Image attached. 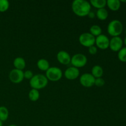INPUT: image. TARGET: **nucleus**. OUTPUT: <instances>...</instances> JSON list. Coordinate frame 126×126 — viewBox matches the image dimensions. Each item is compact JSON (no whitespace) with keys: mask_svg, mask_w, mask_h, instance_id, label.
<instances>
[{"mask_svg":"<svg viewBox=\"0 0 126 126\" xmlns=\"http://www.w3.org/2000/svg\"><path fill=\"white\" fill-rule=\"evenodd\" d=\"M123 43H124V44H125L126 46V38H124V41H123Z\"/></svg>","mask_w":126,"mask_h":126,"instance_id":"nucleus-28","label":"nucleus"},{"mask_svg":"<svg viewBox=\"0 0 126 126\" xmlns=\"http://www.w3.org/2000/svg\"><path fill=\"white\" fill-rule=\"evenodd\" d=\"M123 40L119 36L113 37L110 40L109 47L113 52H119L123 48Z\"/></svg>","mask_w":126,"mask_h":126,"instance_id":"nucleus-10","label":"nucleus"},{"mask_svg":"<svg viewBox=\"0 0 126 126\" xmlns=\"http://www.w3.org/2000/svg\"><path fill=\"white\" fill-rule=\"evenodd\" d=\"M108 34L113 37L119 36L123 32V25L118 20L111 21L107 27Z\"/></svg>","mask_w":126,"mask_h":126,"instance_id":"nucleus-3","label":"nucleus"},{"mask_svg":"<svg viewBox=\"0 0 126 126\" xmlns=\"http://www.w3.org/2000/svg\"><path fill=\"white\" fill-rule=\"evenodd\" d=\"M13 65L14 66L15 69H17L19 70H23L26 66L25 60L23 58L18 57L16 58L14 60Z\"/></svg>","mask_w":126,"mask_h":126,"instance_id":"nucleus-13","label":"nucleus"},{"mask_svg":"<svg viewBox=\"0 0 126 126\" xmlns=\"http://www.w3.org/2000/svg\"><path fill=\"white\" fill-rule=\"evenodd\" d=\"M9 2L7 0H0V12H4L8 10Z\"/></svg>","mask_w":126,"mask_h":126,"instance_id":"nucleus-23","label":"nucleus"},{"mask_svg":"<svg viewBox=\"0 0 126 126\" xmlns=\"http://www.w3.org/2000/svg\"><path fill=\"white\" fill-rule=\"evenodd\" d=\"M9 110L6 107H0V121H5L8 119Z\"/></svg>","mask_w":126,"mask_h":126,"instance_id":"nucleus-21","label":"nucleus"},{"mask_svg":"<svg viewBox=\"0 0 126 126\" xmlns=\"http://www.w3.org/2000/svg\"><path fill=\"white\" fill-rule=\"evenodd\" d=\"M9 126H17L14 125V124H11V125H9Z\"/></svg>","mask_w":126,"mask_h":126,"instance_id":"nucleus-30","label":"nucleus"},{"mask_svg":"<svg viewBox=\"0 0 126 126\" xmlns=\"http://www.w3.org/2000/svg\"><path fill=\"white\" fill-rule=\"evenodd\" d=\"M102 30L100 26L97 25H94L90 28V33L94 37H97L102 34Z\"/></svg>","mask_w":126,"mask_h":126,"instance_id":"nucleus-20","label":"nucleus"},{"mask_svg":"<svg viewBox=\"0 0 126 126\" xmlns=\"http://www.w3.org/2000/svg\"><path fill=\"white\" fill-rule=\"evenodd\" d=\"M23 76H24L25 79L30 80L33 78V76H34V75H33V73L31 70H27L25 72H23Z\"/></svg>","mask_w":126,"mask_h":126,"instance_id":"nucleus-25","label":"nucleus"},{"mask_svg":"<svg viewBox=\"0 0 126 126\" xmlns=\"http://www.w3.org/2000/svg\"><path fill=\"white\" fill-rule=\"evenodd\" d=\"M39 97H40V94H39V91L34 89H31L29 92V94H28L29 99L32 102H36L37 100H39Z\"/></svg>","mask_w":126,"mask_h":126,"instance_id":"nucleus-19","label":"nucleus"},{"mask_svg":"<svg viewBox=\"0 0 126 126\" xmlns=\"http://www.w3.org/2000/svg\"><path fill=\"white\" fill-rule=\"evenodd\" d=\"M48 84V79L46 76L41 74L34 75L30 80V85L32 89L40 90L45 88Z\"/></svg>","mask_w":126,"mask_h":126,"instance_id":"nucleus-2","label":"nucleus"},{"mask_svg":"<svg viewBox=\"0 0 126 126\" xmlns=\"http://www.w3.org/2000/svg\"><path fill=\"white\" fill-rule=\"evenodd\" d=\"M88 16L89 17V18H94L95 17V14H94V12H90L89 13V14H88Z\"/></svg>","mask_w":126,"mask_h":126,"instance_id":"nucleus-27","label":"nucleus"},{"mask_svg":"<svg viewBox=\"0 0 126 126\" xmlns=\"http://www.w3.org/2000/svg\"><path fill=\"white\" fill-rule=\"evenodd\" d=\"M118 57L122 62H126V47H123L118 52Z\"/></svg>","mask_w":126,"mask_h":126,"instance_id":"nucleus-22","label":"nucleus"},{"mask_svg":"<svg viewBox=\"0 0 126 126\" xmlns=\"http://www.w3.org/2000/svg\"><path fill=\"white\" fill-rule=\"evenodd\" d=\"M97 47L102 50H105L109 47L110 39L105 34H100L95 38V43Z\"/></svg>","mask_w":126,"mask_h":126,"instance_id":"nucleus-9","label":"nucleus"},{"mask_svg":"<svg viewBox=\"0 0 126 126\" xmlns=\"http://www.w3.org/2000/svg\"><path fill=\"white\" fill-rule=\"evenodd\" d=\"M95 78L91 73H84L80 77L79 82L85 87H91L94 85Z\"/></svg>","mask_w":126,"mask_h":126,"instance_id":"nucleus-8","label":"nucleus"},{"mask_svg":"<svg viewBox=\"0 0 126 126\" xmlns=\"http://www.w3.org/2000/svg\"><path fill=\"white\" fill-rule=\"evenodd\" d=\"M107 6L112 11H117L121 7V2L119 0H108Z\"/></svg>","mask_w":126,"mask_h":126,"instance_id":"nucleus-14","label":"nucleus"},{"mask_svg":"<svg viewBox=\"0 0 126 126\" xmlns=\"http://www.w3.org/2000/svg\"><path fill=\"white\" fill-rule=\"evenodd\" d=\"M0 126H2V122L0 121Z\"/></svg>","mask_w":126,"mask_h":126,"instance_id":"nucleus-29","label":"nucleus"},{"mask_svg":"<svg viewBox=\"0 0 126 126\" xmlns=\"http://www.w3.org/2000/svg\"><path fill=\"white\" fill-rule=\"evenodd\" d=\"M73 12L78 17H86L91 12V5L85 0H75L71 5Z\"/></svg>","mask_w":126,"mask_h":126,"instance_id":"nucleus-1","label":"nucleus"},{"mask_svg":"<svg viewBox=\"0 0 126 126\" xmlns=\"http://www.w3.org/2000/svg\"><path fill=\"white\" fill-rule=\"evenodd\" d=\"M37 66L41 71H46L50 68V65L46 59H41L37 62Z\"/></svg>","mask_w":126,"mask_h":126,"instance_id":"nucleus-16","label":"nucleus"},{"mask_svg":"<svg viewBox=\"0 0 126 126\" xmlns=\"http://www.w3.org/2000/svg\"><path fill=\"white\" fill-rule=\"evenodd\" d=\"M71 59V57H70V54L67 52L64 51V50L59 51L57 55V59L58 62L64 65H68L69 63H70Z\"/></svg>","mask_w":126,"mask_h":126,"instance_id":"nucleus-12","label":"nucleus"},{"mask_svg":"<svg viewBox=\"0 0 126 126\" xmlns=\"http://www.w3.org/2000/svg\"><path fill=\"white\" fill-rule=\"evenodd\" d=\"M9 78L10 81L14 84L20 83L24 79L23 71L17 69H13L10 71L9 74Z\"/></svg>","mask_w":126,"mask_h":126,"instance_id":"nucleus-7","label":"nucleus"},{"mask_svg":"<svg viewBox=\"0 0 126 126\" xmlns=\"http://www.w3.org/2000/svg\"><path fill=\"white\" fill-rule=\"evenodd\" d=\"M79 70L78 68L74 66H70L68 68L64 73L65 77L68 80H75L79 76Z\"/></svg>","mask_w":126,"mask_h":126,"instance_id":"nucleus-11","label":"nucleus"},{"mask_svg":"<svg viewBox=\"0 0 126 126\" xmlns=\"http://www.w3.org/2000/svg\"><path fill=\"white\" fill-rule=\"evenodd\" d=\"M91 74L95 78H102L103 75V69L99 65H95L92 67L91 70Z\"/></svg>","mask_w":126,"mask_h":126,"instance_id":"nucleus-15","label":"nucleus"},{"mask_svg":"<svg viewBox=\"0 0 126 126\" xmlns=\"http://www.w3.org/2000/svg\"><path fill=\"white\" fill-rule=\"evenodd\" d=\"M121 2H126V1H120Z\"/></svg>","mask_w":126,"mask_h":126,"instance_id":"nucleus-31","label":"nucleus"},{"mask_svg":"<svg viewBox=\"0 0 126 126\" xmlns=\"http://www.w3.org/2000/svg\"><path fill=\"white\" fill-rule=\"evenodd\" d=\"M87 59L85 55L82 54H76L71 57V63L73 66L78 68L84 67L87 64Z\"/></svg>","mask_w":126,"mask_h":126,"instance_id":"nucleus-6","label":"nucleus"},{"mask_svg":"<svg viewBox=\"0 0 126 126\" xmlns=\"http://www.w3.org/2000/svg\"><path fill=\"white\" fill-rule=\"evenodd\" d=\"M89 2L91 6H92L95 8H97L98 9L105 8V7L107 6L106 0H91Z\"/></svg>","mask_w":126,"mask_h":126,"instance_id":"nucleus-17","label":"nucleus"},{"mask_svg":"<svg viewBox=\"0 0 126 126\" xmlns=\"http://www.w3.org/2000/svg\"><path fill=\"white\" fill-rule=\"evenodd\" d=\"M105 84V81L102 78H95V79L94 85L97 86V87H102Z\"/></svg>","mask_w":126,"mask_h":126,"instance_id":"nucleus-24","label":"nucleus"},{"mask_svg":"<svg viewBox=\"0 0 126 126\" xmlns=\"http://www.w3.org/2000/svg\"><path fill=\"white\" fill-rule=\"evenodd\" d=\"M96 16L100 20H105L108 17V12L105 8L100 9L97 10Z\"/></svg>","mask_w":126,"mask_h":126,"instance_id":"nucleus-18","label":"nucleus"},{"mask_svg":"<svg viewBox=\"0 0 126 126\" xmlns=\"http://www.w3.org/2000/svg\"><path fill=\"white\" fill-rule=\"evenodd\" d=\"M89 52L91 55H95L97 53V47L95 46L90 47H89Z\"/></svg>","mask_w":126,"mask_h":126,"instance_id":"nucleus-26","label":"nucleus"},{"mask_svg":"<svg viewBox=\"0 0 126 126\" xmlns=\"http://www.w3.org/2000/svg\"><path fill=\"white\" fill-rule=\"evenodd\" d=\"M46 76L47 79L50 81L56 82L59 81L63 76L61 69L57 66L50 67L46 71Z\"/></svg>","mask_w":126,"mask_h":126,"instance_id":"nucleus-4","label":"nucleus"},{"mask_svg":"<svg viewBox=\"0 0 126 126\" xmlns=\"http://www.w3.org/2000/svg\"><path fill=\"white\" fill-rule=\"evenodd\" d=\"M79 41L82 46L86 47L94 46L95 43V37L94 36L90 33H83L80 34L79 37Z\"/></svg>","mask_w":126,"mask_h":126,"instance_id":"nucleus-5","label":"nucleus"},{"mask_svg":"<svg viewBox=\"0 0 126 126\" xmlns=\"http://www.w3.org/2000/svg\"><path fill=\"white\" fill-rule=\"evenodd\" d=\"M125 33H126V31H125Z\"/></svg>","mask_w":126,"mask_h":126,"instance_id":"nucleus-32","label":"nucleus"}]
</instances>
